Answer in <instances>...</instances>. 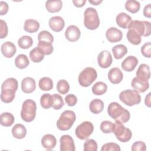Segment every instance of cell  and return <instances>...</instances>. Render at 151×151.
<instances>
[{"label":"cell","instance_id":"45","mask_svg":"<svg viewBox=\"0 0 151 151\" xmlns=\"http://www.w3.org/2000/svg\"><path fill=\"white\" fill-rule=\"evenodd\" d=\"M101 151H120V147L119 145L116 143L110 142L103 145L101 148Z\"/></svg>","mask_w":151,"mask_h":151},{"label":"cell","instance_id":"51","mask_svg":"<svg viewBox=\"0 0 151 151\" xmlns=\"http://www.w3.org/2000/svg\"><path fill=\"white\" fill-rule=\"evenodd\" d=\"M143 15L147 18L151 17V4H148L143 9Z\"/></svg>","mask_w":151,"mask_h":151},{"label":"cell","instance_id":"35","mask_svg":"<svg viewBox=\"0 0 151 151\" xmlns=\"http://www.w3.org/2000/svg\"><path fill=\"white\" fill-rule=\"evenodd\" d=\"M29 57L34 63H40L44 58V54L37 47L33 48L29 52Z\"/></svg>","mask_w":151,"mask_h":151},{"label":"cell","instance_id":"26","mask_svg":"<svg viewBox=\"0 0 151 151\" xmlns=\"http://www.w3.org/2000/svg\"><path fill=\"white\" fill-rule=\"evenodd\" d=\"M89 109L91 113L94 114H99L104 109V103L99 99H95L90 103Z\"/></svg>","mask_w":151,"mask_h":151},{"label":"cell","instance_id":"41","mask_svg":"<svg viewBox=\"0 0 151 151\" xmlns=\"http://www.w3.org/2000/svg\"><path fill=\"white\" fill-rule=\"evenodd\" d=\"M52 107L55 110L60 109L64 104L63 97L58 94H54L52 95Z\"/></svg>","mask_w":151,"mask_h":151},{"label":"cell","instance_id":"27","mask_svg":"<svg viewBox=\"0 0 151 151\" xmlns=\"http://www.w3.org/2000/svg\"><path fill=\"white\" fill-rule=\"evenodd\" d=\"M112 52L114 57L117 60H120L127 54V48L123 44H118L113 47Z\"/></svg>","mask_w":151,"mask_h":151},{"label":"cell","instance_id":"32","mask_svg":"<svg viewBox=\"0 0 151 151\" xmlns=\"http://www.w3.org/2000/svg\"><path fill=\"white\" fill-rule=\"evenodd\" d=\"M107 84L102 81H98L92 87L93 93L97 96H101L104 94L107 91Z\"/></svg>","mask_w":151,"mask_h":151},{"label":"cell","instance_id":"42","mask_svg":"<svg viewBox=\"0 0 151 151\" xmlns=\"http://www.w3.org/2000/svg\"><path fill=\"white\" fill-rule=\"evenodd\" d=\"M114 124L111 121L104 120L103 121L100 126L101 131L104 133H110L113 132Z\"/></svg>","mask_w":151,"mask_h":151},{"label":"cell","instance_id":"18","mask_svg":"<svg viewBox=\"0 0 151 151\" xmlns=\"http://www.w3.org/2000/svg\"><path fill=\"white\" fill-rule=\"evenodd\" d=\"M36 88L35 81L34 78L29 77L24 78L21 82V89L25 93H31Z\"/></svg>","mask_w":151,"mask_h":151},{"label":"cell","instance_id":"54","mask_svg":"<svg viewBox=\"0 0 151 151\" xmlns=\"http://www.w3.org/2000/svg\"><path fill=\"white\" fill-rule=\"evenodd\" d=\"M88 2L93 5H98L100 4L103 2V1L102 0H100V1H99V0H93V1L89 0Z\"/></svg>","mask_w":151,"mask_h":151},{"label":"cell","instance_id":"29","mask_svg":"<svg viewBox=\"0 0 151 151\" xmlns=\"http://www.w3.org/2000/svg\"><path fill=\"white\" fill-rule=\"evenodd\" d=\"M29 64V61L28 57L23 54L17 55L15 59V65L19 69L25 68Z\"/></svg>","mask_w":151,"mask_h":151},{"label":"cell","instance_id":"3","mask_svg":"<svg viewBox=\"0 0 151 151\" xmlns=\"http://www.w3.org/2000/svg\"><path fill=\"white\" fill-rule=\"evenodd\" d=\"M76 116L75 113L72 110H65L60 115L57 121V128L62 131L69 130L76 121Z\"/></svg>","mask_w":151,"mask_h":151},{"label":"cell","instance_id":"40","mask_svg":"<svg viewBox=\"0 0 151 151\" xmlns=\"http://www.w3.org/2000/svg\"><path fill=\"white\" fill-rule=\"evenodd\" d=\"M18 83L16 78L13 77H10L6 79L1 85V88H10L15 90H18Z\"/></svg>","mask_w":151,"mask_h":151},{"label":"cell","instance_id":"46","mask_svg":"<svg viewBox=\"0 0 151 151\" xmlns=\"http://www.w3.org/2000/svg\"><path fill=\"white\" fill-rule=\"evenodd\" d=\"M142 54L147 58L151 57V44L150 42H146L141 47Z\"/></svg>","mask_w":151,"mask_h":151},{"label":"cell","instance_id":"47","mask_svg":"<svg viewBox=\"0 0 151 151\" xmlns=\"http://www.w3.org/2000/svg\"><path fill=\"white\" fill-rule=\"evenodd\" d=\"M131 149L134 151H145L146 150V146L143 142L137 141L133 143Z\"/></svg>","mask_w":151,"mask_h":151},{"label":"cell","instance_id":"4","mask_svg":"<svg viewBox=\"0 0 151 151\" xmlns=\"http://www.w3.org/2000/svg\"><path fill=\"white\" fill-rule=\"evenodd\" d=\"M36 110L37 104L34 100L31 99L25 100L22 105L21 111V119L26 122L33 121L36 116Z\"/></svg>","mask_w":151,"mask_h":151},{"label":"cell","instance_id":"24","mask_svg":"<svg viewBox=\"0 0 151 151\" xmlns=\"http://www.w3.org/2000/svg\"><path fill=\"white\" fill-rule=\"evenodd\" d=\"M12 136L18 139H21L25 137L27 134V129L25 127L20 123L16 124L12 129Z\"/></svg>","mask_w":151,"mask_h":151},{"label":"cell","instance_id":"5","mask_svg":"<svg viewBox=\"0 0 151 151\" xmlns=\"http://www.w3.org/2000/svg\"><path fill=\"white\" fill-rule=\"evenodd\" d=\"M119 99L128 106L139 104L141 101V97L139 93L137 91L131 89L122 91L119 94Z\"/></svg>","mask_w":151,"mask_h":151},{"label":"cell","instance_id":"16","mask_svg":"<svg viewBox=\"0 0 151 151\" xmlns=\"http://www.w3.org/2000/svg\"><path fill=\"white\" fill-rule=\"evenodd\" d=\"M123 78V74L118 67L111 68L108 73V78L109 81L114 84L120 83Z\"/></svg>","mask_w":151,"mask_h":151},{"label":"cell","instance_id":"20","mask_svg":"<svg viewBox=\"0 0 151 151\" xmlns=\"http://www.w3.org/2000/svg\"><path fill=\"white\" fill-rule=\"evenodd\" d=\"M132 21L131 17L125 12L119 13L116 18V21L117 25L123 29L128 28Z\"/></svg>","mask_w":151,"mask_h":151},{"label":"cell","instance_id":"33","mask_svg":"<svg viewBox=\"0 0 151 151\" xmlns=\"http://www.w3.org/2000/svg\"><path fill=\"white\" fill-rule=\"evenodd\" d=\"M38 86L43 91H50L53 88V81L50 77H44L39 80Z\"/></svg>","mask_w":151,"mask_h":151},{"label":"cell","instance_id":"14","mask_svg":"<svg viewBox=\"0 0 151 151\" xmlns=\"http://www.w3.org/2000/svg\"><path fill=\"white\" fill-rule=\"evenodd\" d=\"M80 30L77 26L74 25L68 26L65 31V37L70 42L77 41L80 38Z\"/></svg>","mask_w":151,"mask_h":151},{"label":"cell","instance_id":"17","mask_svg":"<svg viewBox=\"0 0 151 151\" xmlns=\"http://www.w3.org/2000/svg\"><path fill=\"white\" fill-rule=\"evenodd\" d=\"M138 64L137 58L133 55L127 57L122 63L121 66L123 70L126 71L131 72L134 70Z\"/></svg>","mask_w":151,"mask_h":151},{"label":"cell","instance_id":"39","mask_svg":"<svg viewBox=\"0 0 151 151\" xmlns=\"http://www.w3.org/2000/svg\"><path fill=\"white\" fill-rule=\"evenodd\" d=\"M57 90L60 94H65L70 90V85L65 80H60L57 82Z\"/></svg>","mask_w":151,"mask_h":151},{"label":"cell","instance_id":"2","mask_svg":"<svg viewBox=\"0 0 151 151\" xmlns=\"http://www.w3.org/2000/svg\"><path fill=\"white\" fill-rule=\"evenodd\" d=\"M97 11L92 7L86 8L84 12V25L88 29H96L100 25Z\"/></svg>","mask_w":151,"mask_h":151},{"label":"cell","instance_id":"43","mask_svg":"<svg viewBox=\"0 0 151 151\" xmlns=\"http://www.w3.org/2000/svg\"><path fill=\"white\" fill-rule=\"evenodd\" d=\"M38 41H45L52 43L54 41L53 35L49 32L46 30L41 31L38 35Z\"/></svg>","mask_w":151,"mask_h":151},{"label":"cell","instance_id":"28","mask_svg":"<svg viewBox=\"0 0 151 151\" xmlns=\"http://www.w3.org/2000/svg\"><path fill=\"white\" fill-rule=\"evenodd\" d=\"M15 118L12 114L8 112H5L0 116V123L5 127H9L14 123Z\"/></svg>","mask_w":151,"mask_h":151},{"label":"cell","instance_id":"36","mask_svg":"<svg viewBox=\"0 0 151 151\" xmlns=\"http://www.w3.org/2000/svg\"><path fill=\"white\" fill-rule=\"evenodd\" d=\"M32 44L33 40L28 35L22 36L18 40V46L22 49H28L32 45Z\"/></svg>","mask_w":151,"mask_h":151},{"label":"cell","instance_id":"44","mask_svg":"<svg viewBox=\"0 0 151 151\" xmlns=\"http://www.w3.org/2000/svg\"><path fill=\"white\" fill-rule=\"evenodd\" d=\"M84 151H97V143L94 139H88L84 143Z\"/></svg>","mask_w":151,"mask_h":151},{"label":"cell","instance_id":"53","mask_svg":"<svg viewBox=\"0 0 151 151\" xmlns=\"http://www.w3.org/2000/svg\"><path fill=\"white\" fill-rule=\"evenodd\" d=\"M150 93H149L145 97V103L148 107H150Z\"/></svg>","mask_w":151,"mask_h":151},{"label":"cell","instance_id":"48","mask_svg":"<svg viewBox=\"0 0 151 151\" xmlns=\"http://www.w3.org/2000/svg\"><path fill=\"white\" fill-rule=\"evenodd\" d=\"M65 101L68 106H74L77 102V97L73 94H70L65 97Z\"/></svg>","mask_w":151,"mask_h":151},{"label":"cell","instance_id":"25","mask_svg":"<svg viewBox=\"0 0 151 151\" xmlns=\"http://www.w3.org/2000/svg\"><path fill=\"white\" fill-rule=\"evenodd\" d=\"M40 28V23L38 21L34 19H28L25 20L24 25V29L29 33L37 32Z\"/></svg>","mask_w":151,"mask_h":151},{"label":"cell","instance_id":"12","mask_svg":"<svg viewBox=\"0 0 151 151\" xmlns=\"http://www.w3.org/2000/svg\"><path fill=\"white\" fill-rule=\"evenodd\" d=\"M61 151H74L75 145L72 137L68 134L63 135L60 139Z\"/></svg>","mask_w":151,"mask_h":151},{"label":"cell","instance_id":"9","mask_svg":"<svg viewBox=\"0 0 151 151\" xmlns=\"http://www.w3.org/2000/svg\"><path fill=\"white\" fill-rule=\"evenodd\" d=\"M94 126L92 123L88 121L82 122L76 129L75 133L76 136L81 140H85L92 134Z\"/></svg>","mask_w":151,"mask_h":151},{"label":"cell","instance_id":"7","mask_svg":"<svg viewBox=\"0 0 151 151\" xmlns=\"http://www.w3.org/2000/svg\"><path fill=\"white\" fill-rule=\"evenodd\" d=\"M128 29L135 31L141 37H148L151 34L150 22L146 21L133 20L129 25Z\"/></svg>","mask_w":151,"mask_h":151},{"label":"cell","instance_id":"37","mask_svg":"<svg viewBox=\"0 0 151 151\" xmlns=\"http://www.w3.org/2000/svg\"><path fill=\"white\" fill-rule=\"evenodd\" d=\"M140 8L139 2L135 0H128L125 3V8L127 11L132 14L137 12Z\"/></svg>","mask_w":151,"mask_h":151},{"label":"cell","instance_id":"22","mask_svg":"<svg viewBox=\"0 0 151 151\" xmlns=\"http://www.w3.org/2000/svg\"><path fill=\"white\" fill-rule=\"evenodd\" d=\"M17 91L14 89L10 88H1V100L2 102L5 103H9L12 102L14 98L15 92Z\"/></svg>","mask_w":151,"mask_h":151},{"label":"cell","instance_id":"6","mask_svg":"<svg viewBox=\"0 0 151 151\" xmlns=\"http://www.w3.org/2000/svg\"><path fill=\"white\" fill-rule=\"evenodd\" d=\"M97 73L93 67H86L79 74L78 80L82 87H87L90 86L97 78Z\"/></svg>","mask_w":151,"mask_h":151},{"label":"cell","instance_id":"13","mask_svg":"<svg viewBox=\"0 0 151 151\" xmlns=\"http://www.w3.org/2000/svg\"><path fill=\"white\" fill-rule=\"evenodd\" d=\"M106 37L110 42H117L122 40L123 34L120 29L115 27H110L106 32Z\"/></svg>","mask_w":151,"mask_h":151},{"label":"cell","instance_id":"1","mask_svg":"<svg viewBox=\"0 0 151 151\" xmlns=\"http://www.w3.org/2000/svg\"><path fill=\"white\" fill-rule=\"evenodd\" d=\"M107 113L109 116L113 119L115 122H119L122 123L128 122L130 117L129 111L117 102H111L109 104Z\"/></svg>","mask_w":151,"mask_h":151},{"label":"cell","instance_id":"34","mask_svg":"<svg viewBox=\"0 0 151 151\" xmlns=\"http://www.w3.org/2000/svg\"><path fill=\"white\" fill-rule=\"evenodd\" d=\"M126 36L128 41L133 45H139L142 41L141 36L133 29H129Z\"/></svg>","mask_w":151,"mask_h":151},{"label":"cell","instance_id":"31","mask_svg":"<svg viewBox=\"0 0 151 151\" xmlns=\"http://www.w3.org/2000/svg\"><path fill=\"white\" fill-rule=\"evenodd\" d=\"M136 76L149 80L150 77V67L146 64H142L139 65L136 73Z\"/></svg>","mask_w":151,"mask_h":151},{"label":"cell","instance_id":"19","mask_svg":"<svg viewBox=\"0 0 151 151\" xmlns=\"http://www.w3.org/2000/svg\"><path fill=\"white\" fill-rule=\"evenodd\" d=\"M1 50L2 54L6 58L12 57L17 51V48L14 43L10 41H6L1 45Z\"/></svg>","mask_w":151,"mask_h":151},{"label":"cell","instance_id":"38","mask_svg":"<svg viewBox=\"0 0 151 151\" xmlns=\"http://www.w3.org/2000/svg\"><path fill=\"white\" fill-rule=\"evenodd\" d=\"M40 104L41 107L45 109H48L52 105V97L49 93L43 94L40 98Z\"/></svg>","mask_w":151,"mask_h":151},{"label":"cell","instance_id":"15","mask_svg":"<svg viewBox=\"0 0 151 151\" xmlns=\"http://www.w3.org/2000/svg\"><path fill=\"white\" fill-rule=\"evenodd\" d=\"M49 26L50 28L55 32L62 31L65 25L64 19L60 16H54L49 19Z\"/></svg>","mask_w":151,"mask_h":151},{"label":"cell","instance_id":"10","mask_svg":"<svg viewBox=\"0 0 151 151\" xmlns=\"http://www.w3.org/2000/svg\"><path fill=\"white\" fill-rule=\"evenodd\" d=\"M131 86L138 93H144L149 87L148 80L136 76L131 82Z\"/></svg>","mask_w":151,"mask_h":151},{"label":"cell","instance_id":"21","mask_svg":"<svg viewBox=\"0 0 151 151\" xmlns=\"http://www.w3.org/2000/svg\"><path fill=\"white\" fill-rule=\"evenodd\" d=\"M57 139L51 134H46L41 139V145L45 149L50 150L52 149L56 145Z\"/></svg>","mask_w":151,"mask_h":151},{"label":"cell","instance_id":"49","mask_svg":"<svg viewBox=\"0 0 151 151\" xmlns=\"http://www.w3.org/2000/svg\"><path fill=\"white\" fill-rule=\"evenodd\" d=\"M8 27L6 25V23L5 21H4L2 19H1V38L3 39L5 38L8 35Z\"/></svg>","mask_w":151,"mask_h":151},{"label":"cell","instance_id":"30","mask_svg":"<svg viewBox=\"0 0 151 151\" xmlns=\"http://www.w3.org/2000/svg\"><path fill=\"white\" fill-rule=\"evenodd\" d=\"M52 43L45 41H38L37 44V48H39L44 55H50L53 52V46Z\"/></svg>","mask_w":151,"mask_h":151},{"label":"cell","instance_id":"11","mask_svg":"<svg viewBox=\"0 0 151 151\" xmlns=\"http://www.w3.org/2000/svg\"><path fill=\"white\" fill-rule=\"evenodd\" d=\"M113 61L111 53L107 50H103L99 53L97 57V63L99 65L103 68L109 67Z\"/></svg>","mask_w":151,"mask_h":151},{"label":"cell","instance_id":"52","mask_svg":"<svg viewBox=\"0 0 151 151\" xmlns=\"http://www.w3.org/2000/svg\"><path fill=\"white\" fill-rule=\"evenodd\" d=\"M86 2V0H73V3L77 8L83 7Z\"/></svg>","mask_w":151,"mask_h":151},{"label":"cell","instance_id":"23","mask_svg":"<svg viewBox=\"0 0 151 151\" xmlns=\"http://www.w3.org/2000/svg\"><path fill=\"white\" fill-rule=\"evenodd\" d=\"M63 6V2L60 0L47 1L45 2V8L51 13L59 12Z\"/></svg>","mask_w":151,"mask_h":151},{"label":"cell","instance_id":"50","mask_svg":"<svg viewBox=\"0 0 151 151\" xmlns=\"http://www.w3.org/2000/svg\"><path fill=\"white\" fill-rule=\"evenodd\" d=\"M9 9V6L6 2L1 1L0 2V15H5Z\"/></svg>","mask_w":151,"mask_h":151},{"label":"cell","instance_id":"8","mask_svg":"<svg viewBox=\"0 0 151 151\" xmlns=\"http://www.w3.org/2000/svg\"><path fill=\"white\" fill-rule=\"evenodd\" d=\"M113 132L116 138L121 142H127L129 141L132 136V132L130 129L126 127L123 123L119 122H115L114 123Z\"/></svg>","mask_w":151,"mask_h":151}]
</instances>
